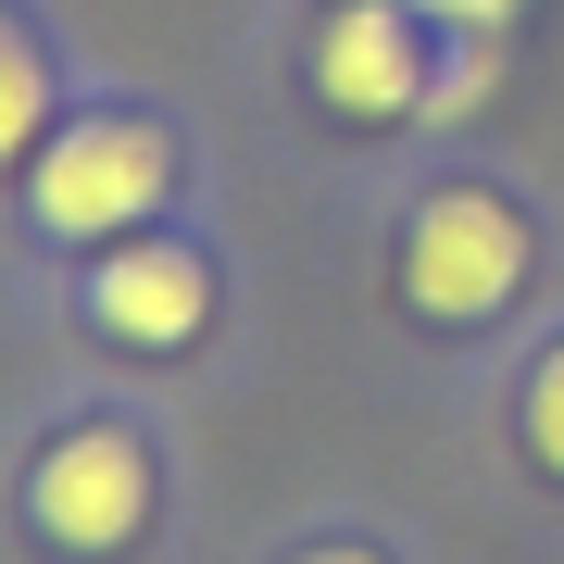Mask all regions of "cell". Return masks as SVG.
<instances>
[{"label": "cell", "instance_id": "obj_1", "mask_svg": "<svg viewBox=\"0 0 564 564\" xmlns=\"http://www.w3.org/2000/svg\"><path fill=\"white\" fill-rule=\"evenodd\" d=\"M163 188H176V139L139 126V113H88V126H63L39 151V226L51 239H113Z\"/></svg>", "mask_w": 564, "mask_h": 564}, {"label": "cell", "instance_id": "obj_2", "mask_svg": "<svg viewBox=\"0 0 564 564\" xmlns=\"http://www.w3.org/2000/svg\"><path fill=\"white\" fill-rule=\"evenodd\" d=\"M402 289H414V314H440V326L502 314L527 289V226L489 202V188H440V202L414 214V239H402Z\"/></svg>", "mask_w": 564, "mask_h": 564}, {"label": "cell", "instance_id": "obj_3", "mask_svg": "<svg viewBox=\"0 0 564 564\" xmlns=\"http://www.w3.org/2000/svg\"><path fill=\"white\" fill-rule=\"evenodd\" d=\"M314 88L364 126H402L440 101V63H426V13L414 0H339L314 25Z\"/></svg>", "mask_w": 564, "mask_h": 564}, {"label": "cell", "instance_id": "obj_4", "mask_svg": "<svg viewBox=\"0 0 564 564\" xmlns=\"http://www.w3.org/2000/svg\"><path fill=\"white\" fill-rule=\"evenodd\" d=\"M39 527L63 552H126L151 527V452L126 440V426H76V440H51L39 452Z\"/></svg>", "mask_w": 564, "mask_h": 564}, {"label": "cell", "instance_id": "obj_5", "mask_svg": "<svg viewBox=\"0 0 564 564\" xmlns=\"http://www.w3.org/2000/svg\"><path fill=\"white\" fill-rule=\"evenodd\" d=\"M88 314H101L113 339H139V351H176L188 326L214 314V276H202V251H176V239H139V251H113V263H101Z\"/></svg>", "mask_w": 564, "mask_h": 564}, {"label": "cell", "instance_id": "obj_6", "mask_svg": "<svg viewBox=\"0 0 564 564\" xmlns=\"http://www.w3.org/2000/svg\"><path fill=\"white\" fill-rule=\"evenodd\" d=\"M39 126H51V63L25 51V25H0V163L39 151Z\"/></svg>", "mask_w": 564, "mask_h": 564}, {"label": "cell", "instance_id": "obj_7", "mask_svg": "<svg viewBox=\"0 0 564 564\" xmlns=\"http://www.w3.org/2000/svg\"><path fill=\"white\" fill-rule=\"evenodd\" d=\"M527 452H540L552 477H564V351L540 364V389H527Z\"/></svg>", "mask_w": 564, "mask_h": 564}, {"label": "cell", "instance_id": "obj_8", "mask_svg": "<svg viewBox=\"0 0 564 564\" xmlns=\"http://www.w3.org/2000/svg\"><path fill=\"white\" fill-rule=\"evenodd\" d=\"M414 13H440V25H464V39H502V13H514V0H414Z\"/></svg>", "mask_w": 564, "mask_h": 564}, {"label": "cell", "instance_id": "obj_9", "mask_svg": "<svg viewBox=\"0 0 564 564\" xmlns=\"http://www.w3.org/2000/svg\"><path fill=\"white\" fill-rule=\"evenodd\" d=\"M314 564H377V552H314Z\"/></svg>", "mask_w": 564, "mask_h": 564}]
</instances>
